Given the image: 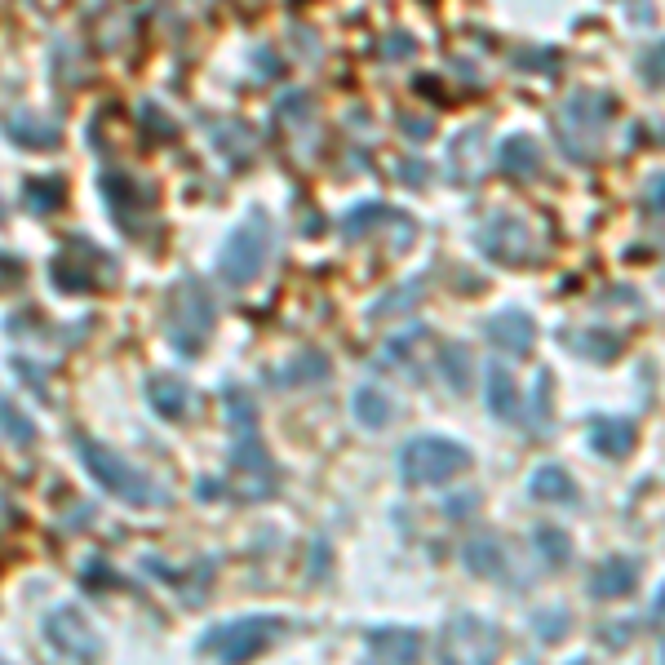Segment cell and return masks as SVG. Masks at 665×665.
<instances>
[{"label":"cell","instance_id":"30","mask_svg":"<svg viewBox=\"0 0 665 665\" xmlns=\"http://www.w3.org/2000/svg\"><path fill=\"white\" fill-rule=\"evenodd\" d=\"M422 298V284H404V289H395V293H386L382 302L373 306V320H391V315H399V311H408L404 302H417Z\"/></svg>","mask_w":665,"mask_h":665},{"label":"cell","instance_id":"26","mask_svg":"<svg viewBox=\"0 0 665 665\" xmlns=\"http://www.w3.org/2000/svg\"><path fill=\"white\" fill-rule=\"evenodd\" d=\"M58 200H63V182H58V178H27L23 182V204L32 213H40V218L54 213Z\"/></svg>","mask_w":665,"mask_h":665},{"label":"cell","instance_id":"15","mask_svg":"<svg viewBox=\"0 0 665 665\" xmlns=\"http://www.w3.org/2000/svg\"><path fill=\"white\" fill-rule=\"evenodd\" d=\"M364 643L377 661H413L417 652H422V634L408 630V626H382V630L368 634Z\"/></svg>","mask_w":665,"mask_h":665},{"label":"cell","instance_id":"36","mask_svg":"<svg viewBox=\"0 0 665 665\" xmlns=\"http://www.w3.org/2000/svg\"><path fill=\"white\" fill-rule=\"evenodd\" d=\"M661 657H665V639H661Z\"/></svg>","mask_w":665,"mask_h":665},{"label":"cell","instance_id":"16","mask_svg":"<svg viewBox=\"0 0 665 665\" xmlns=\"http://www.w3.org/2000/svg\"><path fill=\"white\" fill-rule=\"evenodd\" d=\"M484 399H488V413H497L501 422H515L519 408H524L519 382L510 377V368H501V364L488 368V391H484Z\"/></svg>","mask_w":665,"mask_h":665},{"label":"cell","instance_id":"28","mask_svg":"<svg viewBox=\"0 0 665 665\" xmlns=\"http://www.w3.org/2000/svg\"><path fill=\"white\" fill-rule=\"evenodd\" d=\"M386 218H395V213H391V209H382V204H360V209H351V213H346L342 231L351 235V240H360L364 227H373V222H386Z\"/></svg>","mask_w":665,"mask_h":665},{"label":"cell","instance_id":"4","mask_svg":"<svg viewBox=\"0 0 665 665\" xmlns=\"http://www.w3.org/2000/svg\"><path fill=\"white\" fill-rule=\"evenodd\" d=\"M280 626H284V621H275V617L222 621V626L200 634L196 652H204V657H218V661H249V657H258V652H266L275 639H280Z\"/></svg>","mask_w":665,"mask_h":665},{"label":"cell","instance_id":"6","mask_svg":"<svg viewBox=\"0 0 665 665\" xmlns=\"http://www.w3.org/2000/svg\"><path fill=\"white\" fill-rule=\"evenodd\" d=\"M98 266H116L98 244L85 235H67V244L54 258V289L58 293H94L98 289Z\"/></svg>","mask_w":665,"mask_h":665},{"label":"cell","instance_id":"27","mask_svg":"<svg viewBox=\"0 0 665 665\" xmlns=\"http://www.w3.org/2000/svg\"><path fill=\"white\" fill-rule=\"evenodd\" d=\"M444 373H448V386H453L457 395L470 386V351H466L462 342L444 346Z\"/></svg>","mask_w":665,"mask_h":665},{"label":"cell","instance_id":"33","mask_svg":"<svg viewBox=\"0 0 665 665\" xmlns=\"http://www.w3.org/2000/svg\"><path fill=\"white\" fill-rule=\"evenodd\" d=\"M643 200H648V213H665V173H657V178L648 182Z\"/></svg>","mask_w":665,"mask_h":665},{"label":"cell","instance_id":"14","mask_svg":"<svg viewBox=\"0 0 665 665\" xmlns=\"http://www.w3.org/2000/svg\"><path fill=\"white\" fill-rule=\"evenodd\" d=\"M147 399L160 417H169V422H182V417L191 413V391L182 377H169V373L147 377Z\"/></svg>","mask_w":665,"mask_h":665},{"label":"cell","instance_id":"5","mask_svg":"<svg viewBox=\"0 0 665 665\" xmlns=\"http://www.w3.org/2000/svg\"><path fill=\"white\" fill-rule=\"evenodd\" d=\"M399 470H404L408 484H444V479L470 470V453L457 439L417 435V439H408L404 453H399Z\"/></svg>","mask_w":665,"mask_h":665},{"label":"cell","instance_id":"24","mask_svg":"<svg viewBox=\"0 0 665 665\" xmlns=\"http://www.w3.org/2000/svg\"><path fill=\"white\" fill-rule=\"evenodd\" d=\"M572 351L590 355V360H617L621 355V337L617 333H595V329H572Z\"/></svg>","mask_w":665,"mask_h":665},{"label":"cell","instance_id":"12","mask_svg":"<svg viewBox=\"0 0 665 665\" xmlns=\"http://www.w3.org/2000/svg\"><path fill=\"white\" fill-rule=\"evenodd\" d=\"M634 581H639V564L626 555H608L603 564H595L590 572V595L595 599H621L634 590Z\"/></svg>","mask_w":665,"mask_h":665},{"label":"cell","instance_id":"3","mask_svg":"<svg viewBox=\"0 0 665 665\" xmlns=\"http://www.w3.org/2000/svg\"><path fill=\"white\" fill-rule=\"evenodd\" d=\"M165 324H169V342L178 346L182 355H200L209 346V333H213V302L204 293L200 280H178L169 289V311H165Z\"/></svg>","mask_w":665,"mask_h":665},{"label":"cell","instance_id":"20","mask_svg":"<svg viewBox=\"0 0 665 665\" xmlns=\"http://www.w3.org/2000/svg\"><path fill=\"white\" fill-rule=\"evenodd\" d=\"M501 169L510 173V178H537L541 173V151H537V142L524 138V133H515V138H506L501 142Z\"/></svg>","mask_w":665,"mask_h":665},{"label":"cell","instance_id":"11","mask_svg":"<svg viewBox=\"0 0 665 665\" xmlns=\"http://www.w3.org/2000/svg\"><path fill=\"white\" fill-rule=\"evenodd\" d=\"M603 116H608V107H603V102H595L590 94L572 98L568 107H564V147H568L572 160H577V138H586V156L599 147Z\"/></svg>","mask_w":665,"mask_h":665},{"label":"cell","instance_id":"19","mask_svg":"<svg viewBox=\"0 0 665 665\" xmlns=\"http://www.w3.org/2000/svg\"><path fill=\"white\" fill-rule=\"evenodd\" d=\"M351 413H355V422L368 426V431H382V426H391V417H395V404H391V395L382 391V386H360L351 399Z\"/></svg>","mask_w":665,"mask_h":665},{"label":"cell","instance_id":"31","mask_svg":"<svg viewBox=\"0 0 665 665\" xmlns=\"http://www.w3.org/2000/svg\"><path fill=\"white\" fill-rule=\"evenodd\" d=\"M532 626H537V639L555 643V639H564V630H568V612L564 608H541L537 617H532Z\"/></svg>","mask_w":665,"mask_h":665},{"label":"cell","instance_id":"21","mask_svg":"<svg viewBox=\"0 0 665 665\" xmlns=\"http://www.w3.org/2000/svg\"><path fill=\"white\" fill-rule=\"evenodd\" d=\"M324 377H329V355H324V351H302L293 364L275 368L271 382L275 386H306V382H324Z\"/></svg>","mask_w":665,"mask_h":665},{"label":"cell","instance_id":"8","mask_svg":"<svg viewBox=\"0 0 665 665\" xmlns=\"http://www.w3.org/2000/svg\"><path fill=\"white\" fill-rule=\"evenodd\" d=\"M444 657L448 661H497L501 657V630L493 621L475 617V612H462L444 626Z\"/></svg>","mask_w":665,"mask_h":665},{"label":"cell","instance_id":"23","mask_svg":"<svg viewBox=\"0 0 665 665\" xmlns=\"http://www.w3.org/2000/svg\"><path fill=\"white\" fill-rule=\"evenodd\" d=\"M0 435H5L9 444H23V448L36 444V422L9 395H0Z\"/></svg>","mask_w":665,"mask_h":665},{"label":"cell","instance_id":"7","mask_svg":"<svg viewBox=\"0 0 665 665\" xmlns=\"http://www.w3.org/2000/svg\"><path fill=\"white\" fill-rule=\"evenodd\" d=\"M45 643L67 661H98L102 657V639L98 630L85 621V612L63 603L45 617Z\"/></svg>","mask_w":665,"mask_h":665},{"label":"cell","instance_id":"10","mask_svg":"<svg viewBox=\"0 0 665 665\" xmlns=\"http://www.w3.org/2000/svg\"><path fill=\"white\" fill-rule=\"evenodd\" d=\"M479 249L493 262H532L537 258V244H532V231L524 218H510V213H497L479 227Z\"/></svg>","mask_w":665,"mask_h":665},{"label":"cell","instance_id":"1","mask_svg":"<svg viewBox=\"0 0 665 665\" xmlns=\"http://www.w3.org/2000/svg\"><path fill=\"white\" fill-rule=\"evenodd\" d=\"M71 444H76V457L80 466L89 470V479L102 488V493L120 497L125 506H169V493L156 484V479L147 475V470H138L133 462L116 453V448H107L102 439H89L80 431H71Z\"/></svg>","mask_w":665,"mask_h":665},{"label":"cell","instance_id":"25","mask_svg":"<svg viewBox=\"0 0 665 665\" xmlns=\"http://www.w3.org/2000/svg\"><path fill=\"white\" fill-rule=\"evenodd\" d=\"M466 568L479 572V577H501V568H506V559H501V546L493 537H475L466 546Z\"/></svg>","mask_w":665,"mask_h":665},{"label":"cell","instance_id":"2","mask_svg":"<svg viewBox=\"0 0 665 665\" xmlns=\"http://www.w3.org/2000/svg\"><path fill=\"white\" fill-rule=\"evenodd\" d=\"M266 258H271V222H266L262 209H253L249 218L227 235V244H222L218 275L231 284V289H244V284H253L262 275Z\"/></svg>","mask_w":665,"mask_h":665},{"label":"cell","instance_id":"34","mask_svg":"<svg viewBox=\"0 0 665 665\" xmlns=\"http://www.w3.org/2000/svg\"><path fill=\"white\" fill-rule=\"evenodd\" d=\"M18 280H23V262L0 253V289H9V284H18Z\"/></svg>","mask_w":665,"mask_h":665},{"label":"cell","instance_id":"9","mask_svg":"<svg viewBox=\"0 0 665 665\" xmlns=\"http://www.w3.org/2000/svg\"><path fill=\"white\" fill-rule=\"evenodd\" d=\"M98 191H102V200H107V213H111V222H116L120 231L138 235L142 227H147V209H151V200H147V191H142L138 182L129 178V173L107 169V173L98 178Z\"/></svg>","mask_w":665,"mask_h":665},{"label":"cell","instance_id":"17","mask_svg":"<svg viewBox=\"0 0 665 665\" xmlns=\"http://www.w3.org/2000/svg\"><path fill=\"white\" fill-rule=\"evenodd\" d=\"M528 493L537 497V501H550V506H572L577 501V484H572V475L564 466H537L532 470V484H528Z\"/></svg>","mask_w":665,"mask_h":665},{"label":"cell","instance_id":"18","mask_svg":"<svg viewBox=\"0 0 665 665\" xmlns=\"http://www.w3.org/2000/svg\"><path fill=\"white\" fill-rule=\"evenodd\" d=\"M634 444V426L626 417H595L590 422V448L603 457H626Z\"/></svg>","mask_w":665,"mask_h":665},{"label":"cell","instance_id":"22","mask_svg":"<svg viewBox=\"0 0 665 665\" xmlns=\"http://www.w3.org/2000/svg\"><path fill=\"white\" fill-rule=\"evenodd\" d=\"M5 133L18 142V147H32V151L58 147V129L49 125V120H40V116H14V120L5 125Z\"/></svg>","mask_w":665,"mask_h":665},{"label":"cell","instance_id":"13","mask_svg":"<svg viewBox=\"0 0 665 665\" xmlns=\"http://www.w3.org/2000/svg\"><path fill=\"white\" fill-rule=\"evenodd\" d=\"M484 333H488V342H493V346H501V351L524 355L532 346V337H537V324H532L524 311H497L493 320L484 324Z\"/></svg>","mask_w":665,"mask_h":665},{"label":"cell","instance_id":"35","mask_svg":"<svg viewBox=\"0 0 665 665\" xmlns=\"http://www.w3.org/2000/svg\"><path fill=\"white\" fill-rule=\"evenodd\" d=\"M652 612H657V617H665V586H661V595H657V603H652Z\"/></svg>","mask_w":665,"mask_h":665},{"label":"cell","instance_id":"29","mask_svg":"<svg viewBox=\"0 0 665 665\" xmlns=\"http://www.w3.org/2000/svg\"><path fill=\"white\" fill-rule=\"evenodd\" d=\"M537 546L546 550V564H555V568H564L568 555H572L568 532H559V528H541V532H537Z\"/></svg>","mask_w":665,"mask_h":665},{"label":"cell","instance_id":"32","mask_svg":"<svg viewBox=\"0 0 665 665\" xmlns=\"http://www.w3.org/2000/svg\"><path fill=\"white\" fill-rule=\"evenodd\" d=\"M138 116L156 125V129H151V133H156V138H173V120H165V116H160V111H156V102H142V107H138Z\"/></svg>","mask_w":665,"mask_h":665}]
</instances>
